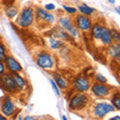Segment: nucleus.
I'll return each instance as SVG.
<instances>
[{
    "label": "nucleus",
    "instance_id": "29",
    "mask_svg": "<svg viewBox=\"0 0 120 120\" xmlns=\"http://www.w3.org/2000/svg\"><path fill=\"white\" fill-rule=\"evenodd\" d=\"M15 0H1V4H3L5 7H9L14 5Z\"/></svg>",
    "mask_w": 120,
    "mask_h": 120
},
{
    "label": "nucleus",
    "instance_id": "26",
    "mask_svg": "<svg viewBox=\"0 0 120 120\" xmlns=\"http://www.w3.org/2000/svg\"><path fill=\"white\" fill-rule=\"evenodd\" d=\"M62 8L65 10V12L66 13H68V14H76L77 13V9L75 8V7H72V6H67V5H62Z\"/></svg>",
    "mask_w": 120,
    "mask_h": 120
},
{
    "label": "nucleus",
    "instance_id": "40",
    "mask_svg": "<svg viewBox=\"0 0 120 120\" xmlns=\"http://www.w3.org/2000/svg\"><path fill=\"white\" fill-rule=\"evenodd\" d=\"M35 120H39V119H37V118H35Z\"/></svg>",
    "mask_w": 120,
    "mask_h": 120
},
{
    "label": "nucleus",
    "instance_id": "11",
    "mask_svg": "<svg viewBox=\"0 0 120 120\" xmlns=\"http://www.w3.org/2000/svg\"><path fill=\"white\" fill-rule=\"evenodd\" d=\"M15 110H16V107H15V104L13 103L12 99L9 96H5L1 101V112L3 116L10 117L15 112Z\"/></svg>",
    "mask_w": 120,
    "mask_h": 120
},
{
    "label": "nucleus",
    "instance_id": "17",
    "mask_svg": "<svg viewBox=\"0 0 120 120\" xmlns=\"http://www.w3.org/2000/svg\"><path fill=\"white\" fill-rule=\"evenodd\" d=\"M102 27H103V26L100 25L99 23L92 24V27H91V29H90V31H91V36H92L95 40H100Z\"/></svg>",
    "mask_w": 120,
    "mask_h": 120
},
{
    "label": "nucleus",
    "instance_id": "3",
    "mask_svg": "<svg viewBox=\"0 0 120 120\" xmlns=\"http://www.w3.org/2000/svg\"><path fill=\"white\" fill-rule=\"evenodd\" d=\"M58 23L64 31L71 37H77L79 34V30L76 28L74 22L72 21L70 17L67 16H61L58 18Z\"/></svg>",
    "mask_w": 120,
    "mask_h": 120
},
{
    "label": "nucleus",
    "instance_id": "13",
    "mask_svg": "<svg viewBox=\"0 0 120 120\" xmlns=\"http://www.w3.org/2000/svg\"><path fill=\"white\" fill-rule=\"evenodd\" d=\"M100 40L105 46H109L112 44V39H111V35H110V29L107 28L106 26L102 27V31H101V36H100Z\"/></svg>",
    "mask_w": 120,
    "mask_h": 120
},
{
    "label": "nucleus",
    "instance_id": "36",
    "mask_svg": "<svg viewBox=\"0 0 120 120\" xmlns=\"http://www.w3.org/2000/svg\"><path fill=\"white\" fill-rule=\"evenodd\" d=\"M62 120H67V118H66V116H65V115H63V116H62Z\"/></svg>",
    "mask_w": 120,
    "mask_h": 120
},
{
    "label": "nucleus",
    "instance_id": "10",
    "mask_svg": "<svg viewBox=\"0 0 120 120\" xmlns=\"http://www.w3.org/2000/svg\"><path fill=\"white\" fill-rule=\"evenodd\" d=\"M3 63L5 65V69L8 70L10 73H19L23 70L20 63L11 55H7Z\"/></svg>",
    "mask_w": 120,
    "mask_h": 120
},
{
    "label": "nucleus",
    "instance_id": "38",
    "mask_svg": "<svg viewBox=\"0 0 120 120\" xmlns=\"http://www.w3.org/2000/svg\"><path fill=\"white\" fill-rule=\"evenodd\" d=\"M0 7H1V0H0Z\"/></svg>",
    "mask_w": 120,
    "mask_h": 120
},
{
    "label": "nucleus",
    "instance_id": "20",
    "mask_svg": "<svg viewBox=\"0 0 120 120\" xmlns=\"http://www.w3.org/2000/svg\"><path fill=\"white\" fill-rule=\"evenodd\" d=\"M111 102L112 105L115 109L119 110L120 109V95H119V92L116 91L113 95H112V98H111Z\"/></svg>",
    "mask_w": 120,
    "mask_h": 120
},
{
    "label": "nucleus",
    "instance_id": "4",
    "mask_svg": "<svg viewBox=\"0 0 120 120\" xmlns=\"http://www.w3.org/2000/svg\"><path fill=\"white\" fill-rule=\"evenodd\" d=\"M36 64L38 65L40 68L49 70L52 69L54 66V58L52 57L50 53H48L46 51H41L36 55Z\"/></svg>",
    "mask_w": 120,
    "mask_h": 120
},
{
    "label": "nucleus",
    "instance_id": "22",
    "mask_svg": "<svg viewBox=\"0 0 120 120\" xmlns=\"http://www.w3.org/2000/svg\"><path fill=\"white\" fill-rule=\"evenodd\" d=\"M110 35H111L112 42H114V43H119L120 42V32L117 29L111 28L110 29Z\"/></svg>",
    "mask_w": 120,
    "mask_h": 120
},
{
    "label": "nucleus",
    "instance_id": "25",
    "mask_svg": "<svg viewBox=\"0 0 120 120\" xmlns=\"http://www.w3.org/2000/svg\"><path fill=\"white\" fill-rule=\"evenodd\" d=\"M94 79H95V81L97 82V83H101V84H106L107 83L106 77H104L103 75L100 74V73H96L94 75Z\"/></svg>",
    "mask_w": 120,
    "mask_h": 120
},
{
    "label": "nucleus",
    "instance_id": "16",
    "mask_svg": "<svg viewBox=\"0 0 120 120\" xmlns=\"http://www.w3.org/2000/svg\"><path fill=\"white\" fill-rule=\"evenodd\" d=\"M109 54L116 61H119L120 59V44L119 43H113L109 45Z\"/></svg>",
    "mask_w": 120,
    "mask_h": 120
},
{
    "label": "nucleus",
    "instance_id": "1",
    "mask_svg": "<svg viewBox=\"0 0 120 120\" xmlns=\"http://www.w3.org/2000/svg\"><path fill=\"white\" fill-rule=\"evenodd\" d=\"M34 19H35L34 8L31 6H27L20 11L19 16H18L16 22H17V24L19 27L27 28L33 24Z\"/></svg>",
    "mask_w": 120,
    "mask_h": 120
},
{
    "label": "nucleus",
    "instance_id": "18",
    "mask_svg": "<svg viewBox=\"0 0 120 120\" xmlns=\"http://www.w3.org/2000/svg\"><path fill=\"white\" fill-rule=\"evenodd\" d=\"M53 80L56 83V85L59 87V89H65L67 87V81L65 80L64 77H62L60 74L58 73H54L53 74Z\"/></svg>",
    "mask_w": 120,
    "mask_h": 120
},
{
    "label": "nucleus",
    "instance_id": "8",
    "mask_svg": "<svg viewBox=\"0 0 120 120\" xmlns=\"http://www.w3.org/2000/svg\"><path fill=\"white\" fill-rule=\"evenodd\" d=\"M73 88L76 90L77 92H86L90 89V86H91V83H90V80L87 77L83 76V75H78L74 78L73 80Z\"/></svg>",
    "mask_w": 120,
    "mask_h": 120
},
{
    "label": "nucleus",
    "instance_id": "28",
    "mask_svg": "<svg viewBox=\"0 0 120 120\" xmlns=\"http://www.w3.org/2000/svg\"><path fill=\"white\" fill-rule=\"evenodd\" d=\"M44 9L49 12V11L55 10V9H56V6H55V4H53V3H47V4H45Z\"/></svg>",
    "mask_w": 120,
    "mask_h": 120
},
{
    "label": "nucleus",
    "instance_id": "33",
    "mask_svg": "<svg viewBox=\"0 0 120 120\" xmlns=\"http://www.w3.org/2000/svg\"><path fill=\"white\" fill-rule=\"evenodd\" d=\"M107 1L109 2L110 4H112V5H113V4H115V1H116V0H107Z\"/></svg>",
    "mask_w": 120,
    "mask_h": 120
},
{
    "label": "nucleus",
    "instance_id": "14",
    "mask_svg": "<svg viewBox=\"0 0 120 120\" xmlns=\"http://www.w3.org/2000/svg\"><path fill=\"white\" fill-rule=\"evenodd\" d=\"M11 76H12L15 84H16L17 89H19V90H24L25 89V87L27 86V82H26V80L21 76L19 73H11Z\"/></svg>",
    "mask_w": 120,
    "mask_h": 120
},
{
    "label": "nucleus",
    "instance_id": "6",
    "mask_svg": "<svg viewBox=\"0 0 120 120\" xmlns=\"http://www.w3.org/2000/svg\"><path fill=\"white\" fill-rule=\"evenodd\" d=\"M112 111H114L113 105L107 102L96 103L94 105V108H93V114L96 118H103L105 115H107Z\"/></svg>",
    "mask_w": 120,
    "mask_h": 120
},
{
    "label": "nucleus",
    "instance_id": "32",
    "mask_svg": "<svg viewBox=\"0 0 120 120\" xmlns=\"http://www.w3.org/2000/svg\"><path fill=\"white\" fill-rule=\"evenodd\" d=\"M110 120H120V116L119 115H116V116H114L113 118H111Z\"/></svg>",
    "mask_w": 120,
    "mask_h": 120
},
{
    "label": "nucleus",
    "instance_id": "37",
    "mask_svg": "<svg viewBox=\"0 0 120 120\" xmlns=\"http://www.w3.org/2000/svg\"><path fill=\"white\" fill-rule=\"evenodd\" d=\"M17 120H22V117H21V115H19L18 116V119Z\"/></svg>",
    "mask_w": 120,
    "mask_h": 120
},
{
    "label": "nucleus",
    "instance_id": "7",
    "mask_svg": "<svg viewBox=\"0 0 120 120\" xmlns=\"http://www.w3.org/2000/svg\"><path fill=\"white\" fill-rule=\"evenodd\" d=\"M34 15L39 22H44L46 24H52L55 22L54 15L46 11L42 7H36L34 9Z\"/></svg>",
    "mask_w": 120,
    "mask_h": 120
},
{
    "label": "nucleus",
    "instance_id": "9",
    "mask_svg": "<svg viewBox=\"0 0 120 120\" xmlns=\"http://www.w3.org/2000/svg\"><path fill=\"white\" fill-rule=\"evenodd\" d=\"M91 92L93 93V95H95L96 97H105L110 94L111 92V87L107 84H101V83H93L90 86Z\"/></svg>",
    "mask_w": 120,
    "mask_h": 120
},
{
    "label": "nucleus",
    "instance_id": "35",
    "mask_svg": "<svg viewBox=\"0 0 120 120\" xmlns=\"http://www.w3.org/2000/svg\"><path fill=\"white\" fill-rule=\"evenodd\" d=\"M115 10H116V12H117L118 14H120V9H119V6H117V7H115Z\"/></svg>",
    "mask_w": 120,
    "mask_h": 120
},
{
    "label": "nucleus",
    "instance_id": "19",
    "mask_svg": "<svg viewBox=\"0 0 120 120\" xmlns=\"http://www.w3.org/2000/svg\"><path fill=\"white\" fill-rule=\"evenodd\" d=\"M5 14H6V16L8 18H10V19H13V18L18 14V7L16 5L5 7Z\"/></svg>",
    "mask_w": 120,
    "mask_h": 120
},
{
    "label": "nucleus",
    "instance_id": "24",
    "mask_svg": "<svg viewBox=\"0 0 120 120\" xmlns=\"http://www.w3.org/2000/svg\"><path fill=\"white\" fill-rule=\"evenodd\" d=\"M6 56H7L6 47H5L4 44L0 42V62H4Z\"/></svg>",
    "mask_w": 120,
    "mask_h": 120
},
{
    "label": "nucleus",
    "instance_id": "27",
    "mask_svg": "<svg viewBox=\"0 0 120 120\" xmlns=\"http://www.w3.org/2000/svg\"><path fill=\"white\" fill-rule=\"evenodd\" d=\"M50 84H51V86H52V88H53V91L55 92V94L57 95V96H59L60 95V90H59V87L57 85H56V83L54 82V80L53 79H51L50 80Z\"/></svg>",
    "mask_w": 120,
    "mask_h": 120
},
{
    "label": "nucleus",
    "instance_id": "30",
    "mask_svg": "<svg viewBox=\"0 0 120 120\" xmlns=\"http://www.w3.org/2000/svg\"><path fill=\"white\" fill-rule=\"evenodd\" d=\"M5 65L3 62H0V75H2L3 73H5Z\"/></svg>",
    "mask_w": 120,
    "mask_h": 120
},
{
    "label": "nucleus",
    "instance_id": "15",
    "mask_svg": "<svg viewBox=\"0 0 120 120\" xmlns=\"http://www.w3.org/2000/svg\"><path fill=\"white\" fill-rule=\"evenodd\" d=\"M76 9H77V11H79V14L85 15V16H90V15H92L95 12L94 8L88 6L87 4H85V3H81V4H79Z\"/></svg>",
    "mask_w": 120,
    "mask_h": 120
},
{
    "label": "nucleus",
    "instance_id": "12",
    "mask_svg": "<svg viewBox=\"0 0 120 120\" xmlns=\"http://www.w3.org/2000/svg\"><path fill=\"white\" fill-rule=\"evenodd\" d=\"M0 83H1V85L7 91H9L11 93L16 92L17 87H16V84H15L12 76H11V74L3 73L2 75H0Z\"/></svg>",
    "mask_w": 120,
    "mask_h": 120
},
{
    "label": "nucleus",
    "instance_id": "21",
    "mask_svg": "<svg viewBox=\"0 0 120 120\" xmlns=\"http://www.w3.org/2000/svg\"><path fill=\"white\" fill-rule=\"evenodd\" d=\"M53 32H54V36L56 38L60 37V38H63V39H68V34L61 27H57L56 29H54Z\"/></svg>",
    "mask_w": 120,
    "mask_h": 120
},
{
    "label": "nucleus",
    "instance_id": "2",
    "mask_svg": "<svg viewBox=\"0 0 120 120\" xmlns=\"http://www.w3.org/2000/svg\"><path fill=\"white\" fill-rule=\"evenodd\" d=\"M89 101V96L85 94L84 92H77L71 97L69 100V110L71 111H78L81 110L87 105Z\"/></svg>",
    "mask_w": 120,
    "mask_h": 120
},
{
    "label": "nucleus",
    "instance_id": "5",
    "mask_svg": "<svg viewBox=\"0 0 120 120\" xmlns=\"http://www.w3.org/2000/svg\"><path fill=\"white\" fill-rule=\"evenodd\" d=\"M75 26L78 30H80L82 32H88L90 31V29L92 27V21L91 18L89 16H85V15L82 14H77L75 16Z\"/></svg>",
    "mask_w": 120,
    "mask_h": 120
},
{
    "label": "nucleus",
    "instance_id": "39",
    "mask_svg": "<svg viewBox=\"0 0 120 120\" xmlns=\"http://www.w3.org/2000/svg\"><path fill=\"white\" fill-rule=\"evenodd\" d=\"M45 120H53V119H45Z\"/></svg>",
    "mask_w": 120,
    "mask_h": 120
},
{
    "label": "nucleus",
    "instance_id": "34",
    "mask_svg": "<svg viewBox=\"0 0 120 120\" xmlns=\"http://www.w3.org/2000/svg\"><path fill=\"white\" fill-rule=\"evenodd\" d=\"M0 120H7L5 116H3L2 114H0Z\"/></svg>",
    "mask_w": 120,
    "mask_h": 120
},
{
    "label": "nucleus",
    "instance_id": "31",
    "mask_svg": "<svg viewBox=\"0 0 120 120\" xmlns=\"http://www.w3.org/2000/svg\"><path fill=\"white\" fill-rule=\"evenodd\" d=\"M22 120H35V118L33 116H25L24 119H22Z\"/></svg>",
    "mask_w": 120,
    "mask_h": 120
},
{
    "label": "nucleus",
    "instance_id": "23",
    "mask_svg": "<svg viewBox=\"0 0 120 120\" xmlns=\"http://www.w3.org/2000/svg\"><path fill=\"white\" fill-rule=\"evenodd\" d=\"M63 43L57 38H50L49 39V46L52 49H59L60 47H62Z\"/></svg>",
    "mask_w": 120,
    "mask_h": 120
}]
</instances>
